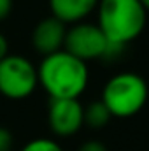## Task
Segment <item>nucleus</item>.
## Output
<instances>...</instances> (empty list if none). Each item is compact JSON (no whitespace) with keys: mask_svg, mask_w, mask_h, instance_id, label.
I'll return each instance as SVG.
<instances>
[{"mask_svg":"<svg viewBox=\"0 0 149 151\" xmlns=\"http://www.w3.org/2000/svg\"><path fill=\"white\" fill-rule=\"evenodd\" d=\"M39 84L46 90L51 100L56 99H79L88 86V65L62 49L42 58L37 67Z\"/></svg>","mask_w":149,"mask_h":151,"instance_id":"f257e3e1","label":"nucleus"},{"mask_svg":"<svg viewBox=\"0 0 149 151\" xmlns=\"http://www.w3.org/2000/svg\"><path fill=\"white\" fill-rule=\"evenodd\" d=\"M98 27L117 53L144 32L148 12L140 0H98Z\"/></svg>","mask_w":149,"mask_h":151,"instance_id":"f03ea898","label":"nucleus"},{"mask_svg":"<svg viewBox=\"0 0 149 151\" xmlns=\"http://www.w3.org/2000/svg\"><path fill=\"white\" fill-rule=\"evenodd\" d=\"M149 97L148 83L135 72H119L105 83L102 102L114 118H130L142 111Z\"/></svg>","mask_w":149,"mask_h":151,"instance_id":"7ed1b4c3","label":"nucleus"},{"mask_svg":"<svg viewBox=\"0 0 149 151\" xmlns=\"http://www.w3.org/2000/svg\"><path fill=\"white\" fill-rule=\"evenodd\" d=\"M39 86L37 67L21 55H7L0 60V93L9 100H23Z\"/></svg>","mask_w":149,"mask_h":151,"instance_id":"20e7f679","label":"nucleus"},{"mask_svg":"<svg viewBox=\"0 0 149 151\" xmlns=\"http://www.w3.org/2000/svg\"><path fill=\"white\" fill-rule=\"evenodd\" d=\"M63 49L86 63L116 53L104 32L100 30V27L86 21L75 23L70 28H67Z\"/></svg>","mask_w":149,"mask_h":151,"instance_id":"39448f33","label":"nucleus"},{"mask_svg":"<svg viewBox=\"0 0 149 151\" xmlns=\"http://www.w3.org/2000/svg\"><path fill=\"white\" fill-rule=\"evenodd\" d=\"M49 128L58 137H70L84 125V107L77 99H56L49 106Z\"/></svg>","mask_w":149,"mask_h":151,"instance_id":"423d86ee","label":"nucleus"},{"mask_svg":"<svg viewBox=\"0 0 149 151\" xmlns=\"http://www.w3.org/2000/svg\"><path fill=\"white\" fill-rule=\"evenodd\" d=\"M67 35V25L58 21L56 18H46L39 21L32 32V44L39 55L47 56L63 49Z\"/></svg>","mask_w":149,"mask_h":151,"instance_id":"0eeeda50","label":"nucleus"},{"mask_svg":"<svg viewBox=\"0 0 149 151\" xmlns=\"http://www.w3.org/2000/svg\"><path fill=\"white\" fill-rule=\"evenodd\" d=\"M98 0H49L51 16L65 25L84 21L93 11H97Z\"/></svg>","mask_w":149,"mask_h":151,"instance_id":"6e6552de","label":"nucleus"},{"mask_svg":"<svg viewBox=\"0 0 149 151\" xmlns=\"http://www.w3.org/2000/svg\"><path fill=\"white\" fill-rule=\"evenodd\" d=\"M111 113L105 107V104L102 100L91 102L86 109H84V123L91 128H102L111 121Z\"/></svg>","mask_w":149,"mask_h":151,"instance_id":"1a4fd4ad","label":"nucleus"},{"mask_svg":"<svg viewBox=\"0 0 149 151\" xmlns=\"http://www.w3.org/2000/svg\"><path fill=\"white\" fill-rule=\"evenodd\" d=\"M19 151H63V150L56 141L39 137V139H34V141L27 142Z\"/></svg>","mask_w":149,"mask_h":151,"instance_id":"9d476101","label":"nucleus"},{"mask_svg":"<svg viewBox=\"0 0 149 151\" xmlns=\"http://www.w3.org/2000/svg\"><path fill=\"white\" fill-rule=\"evenodd\" d=\"M12 134L7 128L0 127V151H12Z\"/></svg>","mask_w":149,"mask_h":151,"instance_id":"9b49d317","label":"nucleus"},{"mask_svg":"<svg viewBox=\"0 0 149 151\" xmlns=\"http://www.w3.org/2000/svg\"><path fill=\"white\" fill-rule=\"evenodd\" d=\"M77 151H107V148L100 141H86L81 144V148Z\"/></svg>","mask_w":149,"mask_h":151,"instance_id":"f8f14e48","label":"nucleus"},{"mask_svg":"<svg viewBox=\"0 0 149 151\" xmlns=\"http://www.w3.org/2000/svg\"><path fill=\"white\" fill-rule=\"evenodd\" d=\"M12 12V0H0V21L7 19Z\"/></svg>","mask_w":149,"mask_h":151,"instance_id":"ddd939ff","label":"nucleus"},{"mask_svg":"<svg viewBox=\"0 0 149 151\" xmlns=\"http://www.w3.org/2000/svg\"><path fill=\"white\" fill-rule=\"evenodd\" d=\"M7 55H9V42H7L5 35L0 32V60L4 56H7Z\"/></svg>","mask_w":149,"mask_h":151,"instance_id":"4468645a","label":"nucleus"},{"mask_svg":"<svg viewBox=\"0 0 149 151\" xmlns=\"http://www.w3.org/2000/svg\"><path fill=\"white\" fill-rule=\"evenodd\" d=\"M140 4L144 5V9H146V12L149 14V0H140Z\"/></svg>","mask_w":149,"mask_h":151,"instance_id":"2eb2a0df","label":"nucleus"}]
</instances>
